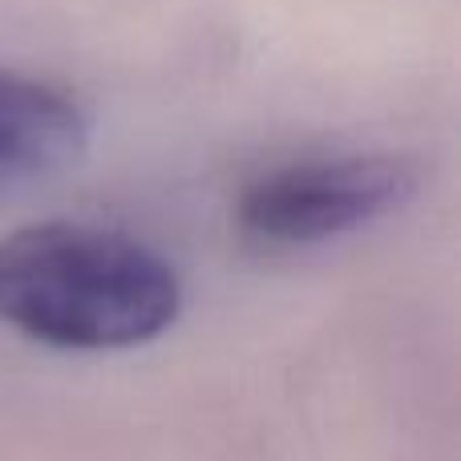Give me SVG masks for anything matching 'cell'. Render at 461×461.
<instances>
[{"mask_svg":"<svg viewBox=\"0 0 461 461\" xmlns=\"http://www.w3.org/2000/svg\"><path fill=\"white\" fill-rule=\"evenodd\" d=\"M417 186L421 170L405 154L292 162L259 175L239 194V227L276 247L324 243L401 211Z\"/></svg>","mask_w":461,"mask_h":461,"instance_id":"obj_2","label":"cell"},{"mask_svg":"<svg viewBox=\"0 0 461 461\" xmlns=\"http://www.w3.org/2000/svg\"><path fill=\"white\" fill-rule=\"evenodd\" d=\"M178 276L146 243L86 223H29L0 239V320L49 348H134L175 324Z\"/></svg>","mask_w":461,"mask_h":461,"instance_id":"obj_1","label":"cell"},{"mask_svg":"<svg viewBox=\"0 0 461 461\" xmlns=\"http://www.w3.org/2000/svg\"><path fill=\"white\" fill-rule=\"evenodd\" d=\"M89 150V118L65 89L0 69V207L57 183Z\"/></svg>","mask_w":461,"mask_h":461,"instance_id":"obj_3","label":"cell"}]
</instances>
